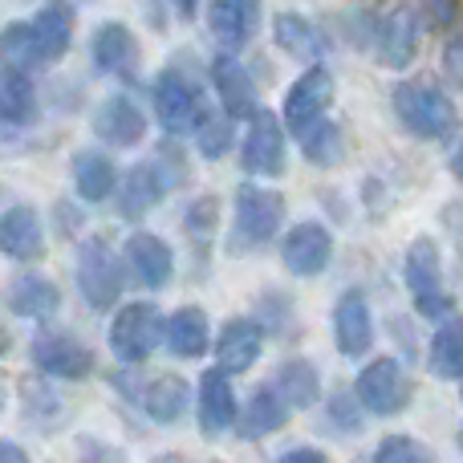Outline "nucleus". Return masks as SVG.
Wrapping results in <instances>:
<instances>
[{
    "mask_svg": "<svg viewBox=\"0 0 463 463\" xmlns=\"http://www.w3.org/2000/svg\"><path fill=\"white\" fill-rule=\"evenodd\" d=\"M163 334H167V350L175 358H200L212 345V321L200 305H184V309H175L167 317Z\"/></svg>",
    "mask_w": 463,
    "mask_h": 463,
    "instance_id": "5701e85b",
    "label": "nucleus"
},
{
    "mask_svg": "<svg viewBox=\"0 0 463 463\" xmlns=\"http://www.w3.org/2000/svg\"><path fill=\"white\" fill-rule=\"evenodd\" d=\"M240 159H244V171H252V175H280L285 171V135H280V122L272 110L256 106L252 127H248L244 146H240Z\"/></svg>",
    "mask_w": 463,
    "mask_h": 463,
    "instance_id": "9b49d317",
    "label": "nucleus"
},
{
    "mask_svg": "<svg viewBox=\"0 0 463 463\" xmlns=\"http://www.w3.org/2000/svg\"><path fill=\"white\" fill-rule=\"evenodd\" d=\"M272 37H277V45L285 49L288 57H297V61L313 65L326 53V37H321V33L313 29V21H305L301 13H280L277 21H272Z\"/></svg>",
    "mask_w": 463,
    "mask_h": 463,
    "instance_id": "cd10ccee",
    "label": "nucleus"
},
{
    "mask_svg": "<svg viewBox=\"0 0 463 463\" xmlns=\"http://www.w3.org/2000/svg\"><path fill=\"white\" fill-rule=\"evenodd\" d=\"M195 143H200L203 159H224L236 143V114H228L224 106L220 110H203V118L195 122Z\"/></svg>",
    "mask_w": 463,
    "mask_h": 463,
    "instance_id": "473e14b6",
    "label": "nucleus"
},
{
    "mask_svg": "<svg viewBox=\"0 0 463 463\" xmlns=\"http://www.w3.org/2000/svg\"><path fill=\"white\" fill-rule=\"evenodd\" d=\"M33 29H37L41 53H45V65L61 61L73 45V8L65 0H45L41 13L33 16Z\"/></svg>",
    "mask_w": 463,
    "mask_h": 463,
    "instance_id": "393cba45",
    "label": "nucleus"
},
{
    "mask_svg": "<svg viewBox=\"0 0 463 463\" xmlns=\"http://www.w3.org/2000/svg\"><path fill=\"white\" fill-rule=\"evenodd\" d=\"M167 195V175L159 171V163H135L118 184V212L127 220H138L143 212H151L155 203Z\"/></svg>",
    "mask_w": 463,
    "mask_h": 463,
    "instance_id": "aec40b11",
    "label": "nucleus"
},
{
    "mask_svg": "<svg viewBox=\"0 0 463 463\" xmlns=\"http://www.w3.org/2000/svg\"><path fill=\"white\" fill-rule=\"evenodd\" d=\"M195 415H200V431L208 439L224 435L236 423V391L228 383V370H208L200 383V402H195Z\"/></svg>",
    "mask_w": 463,
    "mask_h": 463,
    "instance_id": "dca6fc26",
    "label": "nucleus"
},
{
    "mask_svg": "<svg viewBox=\"0 0 463 463\" xmlns=\"http://www.w3.org/2000/svg\"><path fill=\"white\" fill-rule=\"evenodd\" d=\"M374 53L383 65L391 70H407L419 53V8L399 0L391 13H383L378 21V33H374Z\"/></svg>",
    "mask_w": 463,
    "mask_h": 463,
    "instance_id": "1a4fd4ad",
    "label": "nucleus"
},
{
    "mask_svg": "<svg viewBox=\"0 0 463 463\" xmlns=\"http://www.w3.org/2000/svg\"><path fill=\"white\" fill-rule=\"evenodd\" d=\"M329 256H334V236L317 220L293 224L280 240V260L293 277H321L329 269Z\"/></svg>",
    "mask_w": 463,
    "mask_h": 463,
    "instance_id": "9d476101",
    "label": "nucleus"
},
{
    "mask_svg": "<svg viewBox=\"0 0 463 463\" xmlns=\"http://www.w3.org/2000/svg\"><path fill=\"white\" fill-rule=\"evenodd\" d=\"M94 135L110 146H135L146 135V114L138 110L135 98L110 94L94 114Z\"/></svg>",
    "mask_w": 463,
    "mask_h": 463,
    "instance_id": "2eb2a0df",
    "label": "nucleus"
},
{
    "mask_svg": "<svg viewBox=\"0 0 463 463\" xmlns=\"http://www.w3.org/2000/svg\"><path fill=\"white\" fill-rule=\"evenodd\" d=\"M285 459L288 463H321L326 459V451L321 448H293V451H285Z\"/></svg>",
    "mask_w": 463,
    "mask_h": 463,
    "instance_id": "a19ab883",
    "label": "nucleus"
},
{
    "mask_svg": "<svg viewBox=\"0 0 463 463\" xmlns=\"http://www.w3.org/2000/svg\"><path fill=\"white\" fill-rule=\"evenodd\" d=\"M0 65L13 73H33L45 65V53H41L33 21H13L0 29Z\"/></svg>",
    "mask_w": 463,
    "mask_h": 463,
    "instance_id": "bb28decb",
    "label": "nucleus"
},
{
    "mask_svg": "<svg viewBox=\"0 0 463 463\" xmlns=\"http://www.w3.org/2000/svg\"><path fill=\"white\" fill-rule=\"evenodd\" d=\"M459 439H463V431H459Z\"/></svg>",
    "mask_w": 463,
    "mask_h": 463,
    "instance_id": "49530a36",
    "label": "nucleus"
},
{
    "mask_svg": "<svg viewBox=\"0 0 463 463\" xmlns=\"http://www.w3.org/2000/svg\"><path fill=\"white\" fill-rule=\"evenodd\" d=\"M127 264L143 288H167L171 277H175V252L155 232H135L127 240Z\"/></svg>",
    "mask_w": 463,
    "mask_h": 463,
    "instance_id": "ddd939ff",
    "label": "nucleus"
},
{
    "mask_svg": "<svg viewBox=\"0 0 463 463\" xmlns=\"http://www.w3.org/2000/svg\"><path fill=\"white\" fill-rule=\"evenodd\" d=\"M5 301L16 317H29V321H49L57 309H61L57 285L49 277H37V272H21V277L8 285Z\"/></svg>",
    "mask_w": 463,
    "mask_h": 463,
    "instance_id": "412c9836",
    "label": "nucleus"
},
{
    "mask_svg": "<svg viewBox=\"0 0 463 463\" xmlns=\"http://www.w3.org/2000/svg\"><path fill=\"white\" fill-rule=\"evenodd\" d=\"M0 459H24L21 443H0Z\"/></svg>",
    "mask_w": 463,
    "mask_h": 463,
    "instance_id": "79ce46f5",
    "label": "nucleus"
},
{
    "mask_svg": "<svg viewBox=\"0 0 463 463\" xmlns=\"http://www.w3.org/2000/svg\"><path fill=\"white\" fill-rule=\"evenodd\" d=\"M260 350H264V334H260V326L248 317L224 321V329L216 334V366H224L228 374L252 370Z\"/></svg>",
    "mask_w": 463,
    "mask_h": 463,
    "instance_id": "f3484780",
    "label": "nucleus"
},
{
    "mask_svg": "<svg viewBox=\"0 0 463 463\" xmlns=\"http://www.w3.org/2000/svg\"><path fill=\"white\" fill-rule=\"evenodd\" d=\"M288 402L280 394V386H256L248 394V407H244V419H240V439H264V435L280 431L288 423Z\"/></svg>",
    "mask_w": 463,
    "mask_h": 463,
    "instance_id": "4be33fe9",
    "label": "nucleus"
},
{
    "mask_svg": "<svg viewBox=\"0 0 463 463\" xmlns=\"http://www.w3.org/2000/svg\"><path fill=\"white\" fill-rule=\"evenodd\" d=\"M280 220H285V200L280 192H269V187L244 184L236 192V216H232V252H244V248H260L269 244L280 232Z\"/></svg>",
    "mask_w": 463,
    "mask_h": 463,
    "instance_id": "f03ea898",
    "label": "nucleus"
},
{
    "mask_svg": "<svg viewBox=\"0 0 463 463\" xmlns=\"http://www.w3.org/2000/svg\"><path fill=\"white\" fill-rule=\"evenodd\" d=\"M212 81H216L220 106H224L228 114H236V118L256 114V86L236 57H216V61H212Z\"/></svg>",
    "mask_w": 463,
    "mask_h": 463,
    "instance_id": "b1692460",
    "label": "nucleus"
},
{
    "mask_svg": "<svg viewBox=\"0 0 463 463\" xmlns=\"http://www.w3.org/2000/svg\"><path fill=\"white\" fill-rule=\"evenodd\" d=\"M301 151H305V159H309L313 167H337V163H342V155H345L342 130H337L329 118H321L317 127L301 138Z\"/></svg>",
    "mask_w": 463,
    "mask_h": 463,
    "instance_id": "f704fd0d",
    "label": "nucleus"
},
{
    "mask_svg": "<svg viewBox=\"0 0 463 463\" xmlns=\"http://www.w3.org/2000/svg\"><path fill=\"white\" fill-rule=\"evenodd\" d=\"M0 118L13 127H29L37 118V94L29 86V73H13L8 70L0 78Z\"/></svg>",
    "mask_w": 463,
    "mask_h": 463,
    "instance_id": "2f4dec72",
    "label": "nucleus"
},
{
    "mask_svg": "<svg viewBox=\"0 0 463 463\" xmlns=\"http://www.w3.org/2000/svg\"><path fill=\"white\" fill-rule=\"evenodd\" d=\"M118 187V171L102 151H78L73 155V192L86 203H102Z\"/></svg>",
    "mask_w": 463,
    "mask_h": 463,
    "instance_id": "a878e982",
    "label": "nucleus"
},
{
    "mask_svg": "<svg viewBox=\"0 0 463 463\" xmlns=\"http://www.w3.org/2000/svg\"><path fill=\"white\" fill-rule=\"evenodd\" d=\"M143 411L155 419V423L171 427L184 419L187 411V383L179 374H159L143 386Z\"/></svg>",
    "mask_w": 463,
    "mask_h": 463,
    "instance_id": "c85d7f7f",
    "label": "nucleus"
},
{
    "mask_svg": "<svg viewBox=\"0 0 463 463\" xmlns=\"http://www.w3.org/2000/svg\"><path fill=\"white\" fill-rule=\"evenodd\" d=\"M374 459L378 463H411V459H431V451L419 439H411V435H386L374 448Z\"/></svg>",
    "mask_w": 463,
    "mask_h": 463,
    "instance_id": "c9c22d12",
    "label": "nucleus"
},
{
    "mask_svg": "<svg viewBox=\"0 0 463 463\" xmlns=\"http://www.w3.org/2000/svg\"><path fill=\"white\" fill-rule=\"evenodd\" d=\"M277 386H280V394H285V402L293 411L313 407V402H317V394H321L317 366H313V362H305V358L285 362V366H280V374H277Z\"/></svg>",
    "mask_w": 463,
    "mask_h": 463,
    "instance_id": "7c9ffc66",
    "label": "nucleus"
},
{
    "mask_svg": "<svg viewBox=\"0 0 463 463\" xmlns=\"http://www.w3.org/2000/svg\"><path fill=\"white\" fill-rule=\"evenodd\" d=\"M163 317L151 301H130L114 313L110 321V350L118 362H146L155 354V345L163 342Z\"/></svg>",
    "mask_w": 463,
    "mask_h": 463,
    "instance_id": "7ed1b4c3",
    "label": "nucleus"
},
{
    "mask_svg": "<svg viewBox=\"0 0 463 463\" xmlns=\"http://www.w3.org/2000/svg\"><path fill=\"white\" fill-rule=\"evenodd\" d=\"M443 78H448L456 90H463V33L443 45Z\"/></svg>",
    "mask_w": 463,
    "mask_h": 463,
    "instance_id": "e433bc0d",
    "label": "nucleus"
},
{
    "mask_svg": "<svg viewBox=\"0 0 463 463\" xmlns=\"http://www.w3.org/2000/svg\"><path fill=\"white\" fill-rule=\"evenodd\" d=\"M427 370L443 383L463 378V321H443L435 329L431 350H427Z\"/></svg>",
    "mask_w": 463,
    "mask_h": 463,
    "instance_id": "c756f323",
    "label": "nucleus"
},
{
    "mask_svg": "<svg viewBox=\"0 0 463 463\" xmlns=\"http://www.w3.org/2000/svg\"><path fill=\"white\" fill-rule=\"evenodd\" d=\"M415 309L423 313V317H443V313L451 309V301H448V293H423V297H415Z\"/></svg>",
    "mask_w": 463,
    "mask_h": 463,
    "instance_id": "4c0bfd02",
    "label": "nucleus"
},
{
    "mask_svg": "<svg viewBox=\"0 0 463 463\" xmlns=\"http://www.w3.org/2000/svg\"><path fill=\"white\" fill-rule=\"evenodd\" d=\"M334 419H337L342 427H350V431L362 423V415L354 411V399H345V394H337V399H334Z\"/></svg>",
    "mask_w": 463,
    "mask_h": 463,
    "instance_id": "ea45409f",
    "label": "nucleus"
},
{
    "mask_svg": "<svg viewBox=\"0 0 463 463\" xmlns=\"http://www.w3.org/2000/svg\"><path fill=\"white\" fill-rule=\"evenodd\" d=\"M171 5L179 8V16H195V8H200V0H171Z\"/></svg>",
    "mask_w": 463,
    "mask_h": 463,
    "instance_id": "37998d69",
    "label": "nucleus"
},
{
    "mask_svg": "<svg viewBox=\"0 0 463 463\" xmlns=\"http://www.w3.org/2000/svg\"><path fill=\"white\" fill-rule=\"evenodd\" d=\"M334 337L345 358H362L374 345V317H370V305L362 288L342 293V301L334 309Z\"/></svg>",
    "mask_w": 463,
    "mask_h": 463,
    "instance_id": "4468645a",
    "label": "nucleus"
},
{
    "mask_svg": "<svg viewBox=\"0 0 463 463\" xmlns=\"http://www.w3.org/2000/svg\"><path fill=\"white\" fill-rule=\"evenodd\" d=\"M90 53H94L98 70L114 73V78H130V73L138 70V41H135V33H130L122 21L98 24Z\"/></svg>",
    "mask_w": 463,
    "mask_h": 463,
    "instance_id": "a211bd4d",
    "label": "nucleus"
},
{
    "mask_svg": "<svg viewBox=\"0 0 463 463\" xmlns=\"http://www.w3.org/2000/svg\"><path fill=\"white\" fill-rule=\"evenodd\" d=\"M78 288L90 309H114L122 297V264L102 236H90L78 248Z\"/></svg>",
    "mask_w": 463,
    "mask_h": 463,
    "instance_id": "20e7f679",
    "label": "nucleus"
},
{
    "mask_svg": "<svg viewBox=\"0 0 463 463\" xmlns=\"http://www.w3.org/2000/svg\"><path fill=\"white\" fill-rule=\"evenodd\" d=\"M423 8H427V21H431L435 29L451 24V16H456V0H423Z\"/></svg>",
    "mask_w": 463,
    "mask_h": 463,
    "instance_id": "58836bf2",
    "label": "nucleus"
},
{
    "mask_svg": "<svg viewBox=\"0 0 463 463\" xmlns=\"http://www.w3.org/2000/svg\"><path fill=\"white\" fill-rule=\"evenodd\" d=\"M0 252L16 264H33L45 256V228H41L37 208L13 203V208L0 216Z\"/></svg>",
    "mask_w": 463,
    "mask_h": 463,
    "instance_id": "f8f14e48",
    "label": "nucleus"
},
{
    "mask_svg": "<svg viewBox=\"0 0 463 463\" xmlns=\"http://www.w3.org/2000/svg\"><path fill=\"white\" fill-rule=\"evenodd\" d=\"M208 29H212V37L224 41L228 49H240L260 29V0H212Z\"/></svg>",
    "mask_w": 463,
    "mask_h": 463,
    "instance_id": "6ab92c4d",
    "label": "nucleus"
},
{
    "mask_svg": "<svg viewBox=\"0 0 463 463\" xmlns=\"http://www.w3.org/2000/svg\"><path fill=\"white\" fill-rule=\"evenodd\" d=\"M0 411H5V391H0Z\"/></svg>",
    "mask_w": 463,
    "mask_h": 463,
    "instance_id": "a18cd8bd",
    "label": "nucleus"
},
{
    "mask_svg": "<svg viewBox=\"0 0 463 463\" xmlns=\"http://www.w3.org/2000/svg\"><path fill=\"white\" fill-rule=\"evenodd\" d=\"M33 366L49 378H65V383H81L94 374V354L81 345L73 334H41L29 350Z\"/></svg>",
    "mask_w": 463,
    "mask_h": 463,
    "instance_id": "6e6552de",
    "label": "nucleus"
},
{
    "mask_svg": "<svg viewBox=\"0 0 463 463\" xmlns=\"http://www.w3.org/2000/svg\"><path fill=\"white\" fill-rule=\"evenodd\" d=\"M151 102H155V118H159V127L167 130V135H187V130H195V122L208 110L200 90H195V81L175 70L159 73Z\"/></svg>",
    "mask_w": 463,
    "mask_h": 463,
    "instance_id": "423d86ee",
    "label": "nucleus"
},
{
    "mask_svg": "<svg viewBox=\"0 0 463 463\" xmlns=\"http://www.w3.org/2000/svg\"><path fill=\"white\" fill-rule=\"evenodd\" d=\"M354 394H358L362 411H370V415H378V419L402 415V411H407V402H411V383H407L402 362H394V358L370 362V366L358 374Z\"/></svg>",
    "mask_w": 463,
    "mask_h": 463,
    "instance_id": "39448f33",
    "label": "nucleus"
},
{
    "mask_svg": "<svg viewBox=\"0 0 463 463\" xmlns=\"http://www.w3.org/2000/svg\"><path fill=\"white\" fill-rule=\"evenodd\" d=\"M394 114L411 135L427 138V143H443L456 135V106L443 90L427 86V81H399L394 86Z\"/></svg>",
    "mask_w": 463,
    "mask_h": 463,
    "instance_id": "f257e3e1",
    "label": "nucleus"
},
{
    "mask_svg": "<svg viewBox=\"0 0 463 463\" xmlns=\"http://www.w3.org/2000/svg\"><path fill=\"white\" fill-rule=\"evenodd\" d=\"M451 175L463 184V143H459V151H456V159H451Z\"/></svg>",
    "mask_w": 463,
    "mask_h": 463,
    "instance_id": "c03bdc74",
    "label": "nucleus"
},
{
    "mask_svg": "<svg viewBox=\"0 0 463 463\" xmlns=\"http://www.w3.org/2000/svg\"><path fill=\"white\" fill-rule=\"evenodd\" d=\"M329 102H334V73H329L326 65L313 61L309 70L293 81V90H288V98H285L288 130H293L297 138H305L321 118H326Z\"/></svg>",
    "mask_w": 463,
    "mask_h": 463,
    "instance_id": "0eeeda50",
    "label": "nucleus"
},
{
    "mask_svg": "<svg viewBox=\"0 0 463 463\" xmlns=\"http://www.w3.org/2000/svg\"><path fill=\"white\" fill-rule=\"evenodd\" d=\"M402 277H407L411 293L423 297V293H435L439 288V248H435V240L419 236L415 244L407 248V264H402Z\"/></svg>",
    "mask_w": 463,
    "mask_h": 463,
    "instance_id": "72a5a7b5",
    "label": "nucleus"
}]
</instances>
